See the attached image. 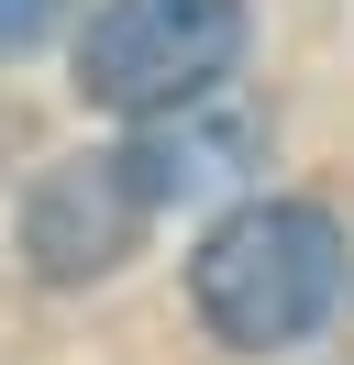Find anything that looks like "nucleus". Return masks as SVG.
I'll return each mask as SVG.
<instances>
[{"label":"nucleus","instance_id":"f03ea898","mask_svg":"<svg viewBox=\"0 0 354 365\" xmlns=\"http://www.w3.org/2000/svg\"><path fill=\"white\" fill-rule=\"evenodd\" d=\"M243 34H255L243 0H100L78 23V100L111 122H155L177 100H211V89H233Z\"/></svg>","mask_w":354,"mask_h":365},{"label":"nucleus","instance_id":"20e7f679","mask_svg":"<svg viewBox=\"0 0 354 365\" xmlns=\"http://www.w3.org/2000/svg\"><path fill=\"white\" fill-rule=\"evenodd\" d=\"M133 166H144V188H155V210H177V200H221V188H243L266 166V122L243 111L233 89H211V100H177V111H155V122H133V144H122Z\"/></svg>","mask_w":354,"mask_h":365},{"label":"nucleus","instance_id":"7ed1b4c3","mask_svg":"<svg viewBox=\"0 0 354 365\" xmlns=\"http://www.w3.org/2000/svg\"><path fill=\"white\" fill-rule=\"evenodd\" d=\"M144 232H155V188H144V166H133L122 144H78V155H56L22 188V266H34L44 288H100V277H122L133 255H144Z\"/></svg>","mask_w":354,"mask_h":365},{"label":"nucleus","instance_id":"f257e3e1","mask_svg":"<svg viewBox=\"0 0 354 365\" xmlns=\"http://www.w3.org/2000/svg\"><path fill=\"white\" fill-rule=\"evenodd\" d=\"M343 288H354V232L332 200H299V188L233 200L188 255V310L233 354H299L343 310Z\"/></svg>","mask_w":354,"mask_h":365},{"label":"nucleus","instance_id":"39448f33","mask_svg":"<svg viewBox=\"0 0 354 365\" xmlns=\"http://www.w3.org/2000/svg\"><path fill=\"white\" fill-rule=\"evenodd\" d=\"M44 23H56V0H0V56H22Z\"/></svg>","mask_w":354,"mask_h":365}]
</instances>
